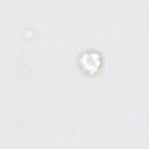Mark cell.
Returning <instances> with one entry per match:
<instances>
[{
  "instance_id": "obj_1",
  "label": "cell",
  "mask_w": 149,
  "mask_h": 149,
  "mask_svg": "<svg viewBox=\"0 0 149 149\" xmlns=\"http://www.w3.org/2000/svg\"><path fill=\"white\" fill-rule=\"evenodd\" d=\"M87 56H88L90 61L88 62H83V66L84 65H85V68L90 66L94 71V68L99 66V56L97 54H94V52H90V54H87Z\"/></svg>"
}]
</instances>
